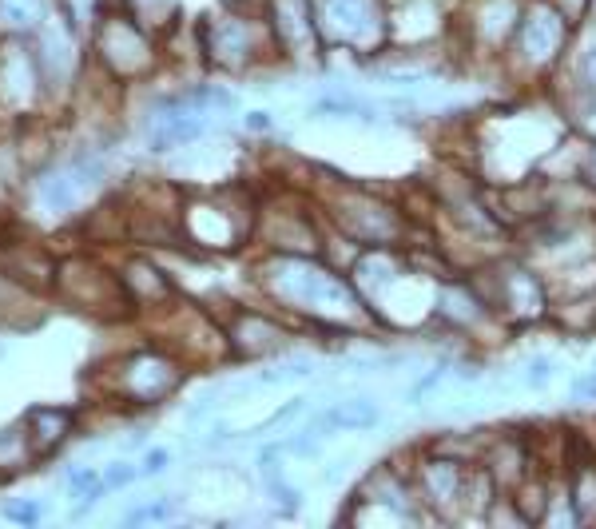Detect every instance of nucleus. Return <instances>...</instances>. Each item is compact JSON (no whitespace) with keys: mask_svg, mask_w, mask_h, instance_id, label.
Wrapping results in <instances>:
<instances>
[{"mask_svg":"<svg viewBox=\"0 0 596 529\" xmlns=\"http://www.w3.org/2000/svg\"><path fill=\"white\" fill-rule=\"evenodd\" d=\"M561 44V20L553 12H533L525 20V48L533 60H549Z\"/></svg>","mask_w":596,"mask_h":529,"instance_id":"nucleus-1","label":"nucleus"},{"mask_svg":"<svg viewBox=\"0 0 596 529\" xmlns=\"http://www.w3.org/2000/svg\"><path fill=\"white\" fill-rule=\"evenodd\" d=\"M163 466H167V454H163V450H155V454H148V466H144V470H148V474H159Z\"/></svg>","mask_w":596,"mask_h":529,"instance_id":"nucleus-6","label":"nucleus"},{"mask_svg":"<svg viewBox=\"0 0 596 529\" xmlns=\"http://www.w3.org/2000/svg\"><path fill=\"white\" fill-rule=\"evenodd\" d=\"M326 422H330V426H342V430H366V426L378 422V406L366 402V398H358V402H346V406L330 410Z\"/></svg>","mask_w":596,"mask_h":529,"instance_id":"nucleus-3","label":"nucleus"},{"mask_svg":"<svg viewBox=\"0 0 596 529\" xmlns=\"http://www.w3.org/2000/svg\"><path fill=\"white\" fill-rule=\"evenodd\" d=\"M549 374H553V370H549V358H533L525 378H529V386H537V390H541V386L549 382Z\"/></svg>","mask_w":596,"mask_h":529,"instance_id":"nucleus-4","label":"nucleus"},{"mask_svg":"<svg viewBox=\"0 0 596 529\" xmlns=\"http://www.w3.org/2000/svg\"><path fill=\"white\" fill-rule=\"evenodd\" d=\"M124 482H132V470H116L112 474V486H124Z\"/></svg>","mask_w":596,"mask_h":529,"instance_id":"nucleus-8","label":"nucleus"},{"mask_svg":"<svg viewBox=\"0 0 596 529\" xmlns=\"http://www.w3.org/2000/svg\"><path fill=\"white\" fill-rule=\"evenodd\" d=\"M326 12L334 28H342L346 36H362L370 28V0H330Z\"/></svg>","mask_w":596,"mask_h":529,"instance_id":"nucleus-2","label":"nucleus"},{"mask_svg":"<svg viewBox=\"0 0 596 529\" xmlns=\"http://www.w3.org/2000/svg\"><path fill=\"white\" fill-rule=\"evenodd\" d=\"M573 394H577V398H593V402H596V370L581 374V378L573 382Z\"/></svg>","mask_w":596,"mask_h":529,"instance_id":"nucleus-5","label":"nucleus"},{"mask_svg":"<svg viewBox=\"0 0 596 529\" xmlns=\"http://www.w3.org/2000/svg\"><path fill=\"white\" fill-rule=\"evenodd\" d=\"M585 76H589V84L596 88V44L585 52Z\"/></svg>","mask_w":596,"mask_h":529,"instance_id":"nucleus-7","label":"nucleus"},{"mask_svg":"<svg viewBox=\"0 0 596 529\" xmlns=\"http://www.w3.org/2000/svg\"><path fill=\"white\" fill-rule=\"evenodd\" d=\"M565 4H569V8H577V4H581V0H565Z\"/></svg>","mask_w":596,"mask_h":529,"instance_id":"nucleus-9","label":"nucleus"}]
</instances>
